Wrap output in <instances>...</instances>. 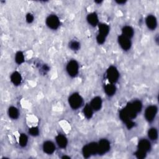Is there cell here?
Returning <instances> with one entry per match:
<instances>
[{
    "label": "cell",
    "mask_w": 159,
    "mask_h": 159,
    "mask_svg": "<svg viewBox=\"0 0 159 159\" xmlns=\"http://www.w3.org/2000/svg\"><path fill=\"white\" fill-rule=\"evenodd\" d=\"M157 113V108L155 107V106H150V107H149L146 109V110H145V119H146L149 122H152L155 119Z\"/></svg>",
    "instance_id": "52a82bcc"
},
{
    "label": "cell",
    "mask_w": 159,
    "mask_h": 159,
    "mask_svg": "<svg viewBox=\"0 0 159 159\" xmlns=\"http://www.w3.org/2000/svg\"><path fill=\"white\" fill-rule=\"evenodd\" d=\"M80 44L76 41H72L70 43V48L73 50H78L80 49Z\"/></svg>",
    "instance_id": "83f0119b"
},
{
    "label": "cell",
    "mask_w": 159,
    "mask_h": 159,
    "mask_svg": "<svg viewBox=\"0 0 159 159\" xmlns=\"http://www.w3.org/2000/svg\"><path fill=\"white\" fill-rule=\"evenodd\" d=\"M8 114L9 117L13 119H16L19 117V111L18 109L14 107H11L9 108Z\"/></svg>",
    "instance_id": "ffe728a7"
},
{
    "label": "cell",
    "mask_w": 159,
    "mask_h": 159,
    "mask_svg": "<svg viewBox=\"0 0 159 159\" xmlns=\"http://www.w3.org/2000/svg\"><path fill=\"white\" fill-rule=\"evenodd\" d=\"M69 102L72 108H73V110H76L82 106L83 99L80 95L75 93L72 94L70 96Z\"/></svg>",
    "instance_id": "6da1fadb"
},
{
    "label": "cell",
    "mask_w": 159,
    "mask_h": 159,
    "mask_svg": "<svg viewBox=\"0 0 159 159\" xmlns=\"http://www.w3.org/2000/svg\"><path fill=\"white\" fill-rule=\"evenodd\" d=\"M29 133L32 136H36L39 134V129L38 127H33L31 129H29Z\"/></svg>",
    "instance_id": "f1b7e54d"
},
{
    "label": "cell",
    "mask_w": 159,
    "mask_h": 159,
    "mask_svg": "<svg viewBox=\"0 0 159 159\" xmlns=\"http://www.w3.org/2000/svg\"><path fill=\"white\" fill-rule=\"evenodd\" d=\"M104 91L108 96H112L115 94L116 91V88L113 83L108 84L106 85L104 88Z\"/></svg>",
    "instance_id": "e0dca14e"
},
{
    "label": "cell",
    "mask_w": 159,
    "mask_h": 159,
    "mask_svg": "<svg viewBox=\"0 0 159 159\" xmlns=\"http://www.w3.org/2000/svg\"><path fill=\"white\" fill-rule=\"evenodd\" d=\"M67 71L70 76H75L78 73V64L75 60H71L67 66Z\"/></svg>",
    "instance_id": "8992f818"
},
{
    "label": "cell",
    "mask_w": 159,
    "mask_h": 159,
    "mask_svg": "<svg viewBox=\"0 0 159 159\" xmlns=\"http://www.w3.org/2000/svg\"><path fill=\"white\" fill-rule=\"evenodd\" d=\"M146 152L138 149V151L135 153V155L137 157V158L142 159L145 157V156H146Z\"/></svg>",
    "instance_id": "4316f807"
},
{
    "label": "cell",
    "mask_w": 159,
    "mask_h": 159,
    "mask_svg": "<svg viewBox=\"0 0 159 159\" xmlns=\"http://www.w3.org/2000/svg\"><path fill=\"white\" fill-rule=\"evenodd\" d=\"M110 32L109 26L106 24H99V35L107 37Z\"/></svg>",
    "instance_id": "5bb4252c"
},
{
    "label": "cell",
    "mask_w": 159,
    "mask_h": 159,
    "mask_svg": "<svg viewBox=\"0 0 159 159\" xmlns=\"http://www.w3.org/2000/svg\"><path fill=\"white\" fill-rule=\"evenodd\" d=\"M25 18H26V21H27L28 23H31L34 21V16L31 14H28L27 15H26Z\"/></svg>",
    "instance_id": "1f68e13d"
},
{
    "label": "cell",
    "mask_w": 159,
    "mask_h": 159,
    "mask_svg": "<svg viewBox=\"0 0 159 159\" xmlns=\"http://www.w3.org/2000/svg\"><path fill=\"white\" fill-rule=\"evenodd\" d=\"M148 136L151 140H156L158 137V132L155 128H151L148 131Z\"/></svg>",
    "instance_id": "cb8c5ba5"
},
{
    "label": "cell",
    "mask_w": 159,
    "mask_h": 159,
    "mask_svg": "<svg viewBox=\"0 0 159 159\" xmlns=\"http://www.w3.org/2000/svg\"><path fill=\"white\" fill-rule=\"evenodd\" d=\"M46 24L49 28L55 30L59 27L60 21L57 16L50 15L47 18Z\"/></svg>",
    "instance_id": "5b68a950"
},
{
    "label": "cell",
    "mask_w": 159,
    "mask_h": 159,
    "mask_svg": "<svg viewBox=\"0 0 159 159\" xmlns=\"http://www.w3.org/2000/svg\"><path fill=\"white\" fill-rule=\"evenodd\" d=\"M82 152H83V156L85 158H88L91 155V154H90V151H89V149L87 147V145H85V146L83 147V150H82Z\"/></svg>",
    "instance_id": "f546056e"
},
{
    "label": "cell",
    "mask_w": 159,
    "mask_h": 159,
    "mask_svg": "<svg viewBox=\"0 0 159 159\" xmlns=\"http://www.w3.org/2000/svg\"><path fill=\"white\" fill-rule=\"evenodd\" d=\"M110 149V143L107 139H101L98 143V154L100 155L108 152Z\"/></svg>",
    "instance_id": "7a4b0ae2"
},
{
    "label": "cell",
    "mask_w": 159,
    "mask_h": 159,
    "mask_svg": "<svg viewBox=\"0 0 159 159\" xmlns=\"http://www.w3.org/2000/svg\"><path fill=\"white\" fill-rule=\"evenodd\" d=\"M15 60H16V62L19 65H20V64H21L22 63L24 62V56L22 52L19 51V52H18L16 53V56H15Z\"/></svg>",
    "instance_id": "484cf974"
},
{
    "label": "cell",
    "mask_w": 159,
    "mask_h": 159,
    "mask_svg": "<svg viewBox=\"0 0 159 159\" xmlns=\"http://www.w3.org/2000/svg\"><path fill=\"white\" fill-rule=\"evenodd\" d=\"M86 145L90 152L91 155H95L98 154V143L91 142Z\"/></svg>",
    "instance_id": "44dd1931"
},
{
    "label": "cell",
    "mask_w": 159,
    "mask_h": 159,
    "mask_svg": "<svg viewBox=\"0 0 159 159\" xmlns=\"http://www.w3.org/2000/svg\"><path fill=\"white\" fill-rule=\"evenodd\" d=\"M138 149L145 152H149L151 149V142L147 139H142L139 141L138 144Z\"/></svg>",
    "instance_id": "9c48e42d"
},
{
    "label": "cell",
    "mask_w": 159,
    "mask_h": 159,
    "mask_svg": "<svg viewBox=\"0 0 159 159\" xmlns=\"http://www.w3.org/2000/svg\"><path fill=\"white\" fill-rule=\"evenodd\" d=\"M146 24L149 29L151 30H154L156 28L157 22L156 18L153 15H149L146 18Z\"/></svg>",
    "instance_id": "7c38bea8"
},
{
    "label": "cell",
    "mask_w": 159,
    "mask_h": 159,
    "mask_svg": "<svg viewBox=\"0 0 159 159\" xmlns=\"http://www.w3.org/2000/svg\"><path fill=\"white\" fill-rule=\"evenodd\" d=\"M87 21L92 26H96L98 23V18L97 15L95 12L91 13L87 16Z\"/></svg>",
    "instance_id": "9a60e30c"
},
{
    "label": "cell",
    "mask_w": 159,
    "mask_h": 159,
    "mask_svg": "<svg viewBox=\"0 0 159 159\" xmlns=\"http://www.w3.org/2000/svg\"><path fill=\"white\" fill-rule=\"evenodd\" d=\"M106 40V37H103L102 36H100V35H98L97 37H96V41L98 42V43L99 44H102Z\"/></svg>",
    "instance_id": "4dcf8cb0"
},
{
    "label": "cell",
    "mask_w": 159,
    "mask_h": 159,
    "mask_svg": "<svg viewBox=\"0 0 159 159\" xmlns=\"http://www.w3.org/2000/svg\"><path fill=\"white\" fill-rule=\"evenodd\" d=\"M107 75L108 80L111 83H114L118 80L119 75L117 69L115 67L111 66V67L108 68L107 72Z\"/></svg>",
    "instance_id": "3957f363"
},
{
    "label": "cell",
    "mask_w": 159,
    "mask_h": 159,
    "mask_svg": "<svg viewBox=\"0 0 159 159\" xmlns=\"http://www.w3.org/2000/svg\"><path fill=\"white\" fill-rule=\"evenodd\" d=\"M62 158H70L69 157H67V156H63Z\"/></svg>",
    "instance_id": "836d02e7"
},
{
    "label": "cell",
    "mask_w": 159,
    "mask_h": 159,
    "mask_svg": "<svg viewBox=\"0 0 159 159\" xmlns=\"http://www.w3.org/2000/svg\"><path fill=\"white\" fill-rule=\"evenodd\" d=\"M93 110L92 109L90 105L86 104L83 109V114L85 117L87 119H90L93 116Z\"/></svg>",
    "instance_id": "7402d4cb"
},
{
    "label": "cell",
    "mask_w": 159,
    "mask_h": 159,
    "mask_svg": "<svg viewBox=\"0 0 159 159\" xmlns=\"http://www.w3.org/2000/svg\"><path fill=\"white\" fill-rule=\"evenodd\" d=\"M28 139L27 136L24 134H21L20 137H19V145H21V147H25L26 146V145L28 144Z\"/></svg>",
    "instance_id": "d4e9b609"
},
{
    "label": "cell",
    "mask_w": 159,
    "mask_h": 159,
    "mask_svg": "<svg viewBox=\"0 0 159 159\" xmlns=\"http://www.w3.org/2000/svg\"><path fill=\"white\" fill-rule=\"evenodd\" d=\"M91 107L94 111H98L102 107V100L100 97L96 96L92 100L90 103Z\"/></svg>",
    "instance_id": "8fae6325"
},
{
    "label": "cell",
    "mask_w": 159,
    "mask_h": 159,
    "mask_svg": "<svg viewBox=\"0 0 159 159\" xmlns=\"http://www.w3.org/2000/svg\"><path fill=\"white\" fill-rule=\"evenodd\" d=\"M11 80L12 83L15 85H19L21 84L22 81V77L21 75L17 72H15L13 73L11 76Z\"/></svg>",
    "instance_id": "2e32d148"
},
{
    "label": "cell",
    "mask_w": 159,
    "mask_h": 159,
    "mask_svg": "<svg viewBox=\"0 0 159 159\" xmlns=\"http://www.w3.org/2000/svg\"><path fill=\"white\" fill-rule=\"evenodd\" d=\"M125 109L130 119H134L136 117L137 113L134 110L133 107H132L131 103H128L126 106V107L125 108Z\"/></svg>",
    "instance_id": "ac0fdd59"
},
{
    "label": "cell",
    "mask_w": 159,
    "mask_h": 159,
    "mask_svg": "<svg viewBox=\"0 0 159 159\" xmlns=\"http://www.w3.org/2000/svg\"><path fill=\"white\" fill-rule=\"evenodd\" d=\"M122 33L124 37L130 39L134 35V30L130 26H125L122 29Z\"/></svg>",
    "instance_id": "d6986e66"
},
{
    "label": "cell",
    "mask_w": 159,
    "mask_h": 159,
    "mask_svg": "<svg viewBox=\"0 0 159 159\" xmlns=\"http://www.w3.org/2000/svg\"><path fill=\"white\" fill-rule=\"evenodd\" d=\"M56 142L59 146L62 149H64L67 147L68 143L67 138L62 134H59L56 137Z\"/></svg>",
    "instance_id": "4fadbf2b"
},
{
    "label": "cell",
    "mask_w": 159,
    "mask_h": 159,
    "mask_svg": "<svg viewBox=\"0 0 159 159\" xmlns=\"http://www.w3.org/2000/svg\"><path fill=\"white\" fill-rule=\"evenodd\" d=\"M131 104L132 106V107H133V108L134 109V110L137 112V113L141 111L142 108V104L140 101L136 100L134 102H132Z\"/></svg>",
    "instance_id": "603a6c76"
},
{
    "label": "cell",
    "mask_w": 159,
    "mask_h": 159,
    "mask_svg": "<svg viewBox=\"0 0 159 159\" xmlns=\"http://www.w3.org/2000/svg\"><path fill=\"white\" fill-rule=\"evenodd\" d=\"M117 3H118V4H124L125 3H126V2L125 1H119V2H117Z\"/></svg>",
    "instance_id": "d6a6232c"
},
{
    "label": "cell",
    "mask_w": 159,
    "mask_h": 159,
    "mask_svg": "<svg viewBox=\"0 0 159 159\" xmlns=\"http://www.w3.org/2000/svg\"><path fill=\"white\" fill-rule=\"evenodd\" d=\"M118 42H119V45L121 46L122 49L124 50H128L131 47L132 43H131L130 39L127 38L123 35L119 36Z\"/></svg>",
    "instance_id": "ba28073f"
},
{
    "label": "cell",
    "mask_w": 159,
    "mask_h": 159,
    "mask_svg": "<svg viewBox=\"0 0 159 159\" xmlns=\"http://www.w3.org/2000/svg\"><path fill=\"white\" fill-rule=\"evenodd\" d=\"M43 150L47 154H52L56 150L54 144L51 141H46L43 144Z\"/></svg>",
    "instance_id": "30bf717a"
},
{
    "label": "cell",
    "mask_w": 159,
    "mask_h": 159,
    "mask_svg": "<svg viewBox=\"0 0 159 159\" xmlns=\"http://www.w3.org/2000/svg\"><path fill=\"white\" fill-rule=\"evenodd\" d=\"M119 117H120V119H121V120L124 123H126V125L127 129H130L134 126V125H135L134 123L132 121L131 119L129 116V115H128L125 108L123 109L120 111V113H119Z\"/></svg>",
    "instance_id": "277c9868"
}]
</instances>
